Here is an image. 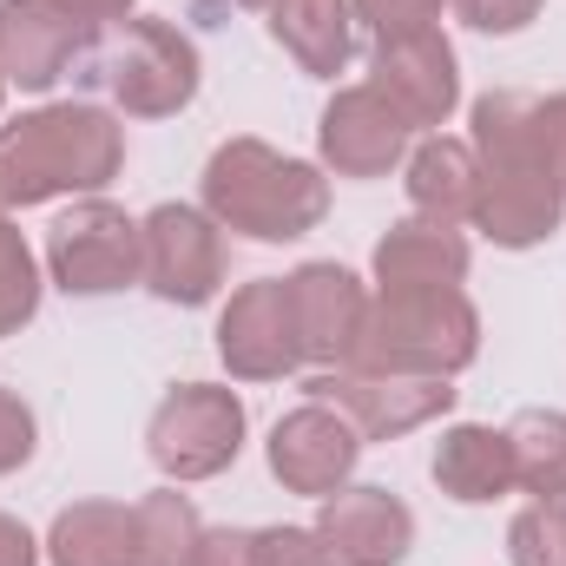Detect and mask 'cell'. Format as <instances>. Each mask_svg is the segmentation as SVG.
Instances as JSON below:
<instances>
[{
	"label": "cell",
	"instance_id": "cell-1",
	"mask_svg": "<svg viewBox=\"0 0 566 566\" xmlns=\"http://www.w3.org/2000/svg\"><path fill=\"white\" fill-rule=\"evenodd\" d=\"M468 145L481 158V191H474V224L501 251H534L560 231L566 191L547 171L541 126H534V93H481L468 113Z\"/></svg>",
	"mask_w": 566,
	"mask_h": 566
},
{
	"label": "cell",
	"instance_id": "cell-2",
	"mask_svg": "<svg viewBox=\"0 0 566 566\" xmlns=\"http://www.w3.org/2000/svg\"><path fill=\"white\" fill-rule=\"evenodd\" d=\"M126 165V126L106 106L53 99L0 126V211L53 205V198H99Z\"/></svg>",
	"mask_w": 566,
	"mask_h": 566
},
{
	"label": "cell",
	"instance_id": "cell-3",
	"mask_svg": "<svg viewBox=\"0 0 566 566\" xmlns=\"http://www.w3.org/2000/svg\"><path fill=\"white\" fill-rule=\"evenodd\" d=\"M198 191H205V211L224 231L251 238V244H296L329 211L323 165L290 158V151H277V145H264V139H224L205 158Z\"/></svg>",
	"mask_w": 566,
	"mask_h": 566
},
{
	"label": "cell",
	"instance_id": "cell-4",
	"mask_svg": "<svg viewBox=\"0 0 566 566\" xmlns=\"http://www.w3.org/2000/svg\"><path fill=\"white\" fill-rule=\"evenodd\" d=\"M80 66L126 119H171L205 86V60H198L191 33H178L171 20H151V13H133V20L93 33Z\"/></svg>",
	"mask_w": 566,
	"mask_h": 566
},
{
	"label": "cell",
	"instance_id": "cell-5",
	"mask_svg": "<svg viewBox=\"0 0 566 566\" xmlns=\"http://www.w3.org/2000/svg\"><path fill=\"white\" fill-rule=\"evenodd\" d=\"M481 356V316L461 290H376L356 369H396V376H461Z\"/></svg>",
	"mask_w": 566,
	"mask_h": 566
},
{
	"label": "cell",
	"instance_id": "cell-6",
	"mask_svg": "<svg viewBox=\"0 0 566 566\" xmlns=\"http://www.w3.org/2000/svg\"><path fill=\"white\" fill-rule=\"evenodd\" d=\"M145 454H151V468L171 488L224 474L244 454V402H238V389H224V382H178L145 422Z\"/></svg>",
	"mask_w": 566,
	"mask_h": 566
},
{
	"label": "cell",
	"instance_id": "cell-7",
	"mask_svg": "<svg viewBox=\"0 0 566 566\" xmlns=\"http://www.w3.org/2000/svg\"><path fill=\"white\" fill-rule=\"evenodd\" d=\"M46 277L66 296H113L145 277L139 218H126L113 198H80L46 224Z\"/></svg>",
	"mask_w": 566,
	"mask_h": 566
},
{
	"label": "cell",
	"instance_id": "cell-8",
	"mask_svg": "<svg viewBox=\"0 0 566 566\" xmlns=\"http://www.w3.org/2000/svg\"><path fill=\"white\" fill-rule=\"evenodd\" d=\"M454 396H461L454 376H396V369H356V363L310 376V402H329L363 441H396L441 422Z\"/></svg>",
	"mask_w": 566,
	"mask_h": 566
},
{
	"label": "cell",
	"instance_id": "cell-9",
	"mask_svg": "<svg viewBox=\"0 0 566 566\" xmlns=\"http://www.w3.org/2000/svg\"><path fill=\"white\" fill-rule=\"evenodd\" d=\"M145 238V290L158 303H178V310H198L224 290V224L205 211V205H151L139 218Z\"/></svg>",
	"mask_w": 566,
	"mask_h": 566
},
{
	"label": "cell",
	"instance_id": "cell-10",
	"mask_svg": "<svg viewBox=\"0 0 566 566\" xmlns=\"http://www.w3.org/2000/svg\"><path fill=\"white\" fill-rule=\"evenodd\" d=\"M316 151H323V171H336V178H389L416 151V126L369 80L336 86V99L316 119Z\"/></svg>",
	"mask_w": 566,
	"mask_h": 566
},
{
	"label": "cell",
	"instance_id": "cell-11",
	"mask_svg": "<svg viewBox=\"0 0 566 566\" xmlns=\"http://www.w3.org/2000/svg\"><path fill=\"white\" fill-rule=\"evenodd\" d=\"M369 86L389 93V106L416 126V133H441L461 106V60L448 46L441 27L422 33H396V40H376L369 53Z\"/></svg>",
	"mask_w": 566,
	"mask_h": 566
},
{
	"label": "cell",
	"instance_id": "cell-12",
	"mask_svg": "<svg viewBox=\"0 0 566 566\" xmlns=\"http://www.w3.org/2000/svg\"><path fill=\"white\" fill-rule=\"evenodd\" d=\"M218 356L238 382H283L303 363L296 323H290V283L251 277L244 290H231V303L218 316Z\"/></svg>",
	"mask_w": 566,
	"mask_h": 566
},
{
	"label": "cell",
	"instance_id": "cell-13",
	"mask_svg": "<svg viewBox=\"0 0 566 566\" xmlns=\"http://www.w3.org/2000/svg\"><path fill=\"white\" fill-rule=\"evenodd\" d=\"M316 534L336 554V566H402L416 554V514L402 494L349 481L336 494H323L316 507Z\"/></svg>",
	"mask_w": 566,
	"mask_h": 566
},
{
	"label": "cell",
	"instance_id": "cell-14",
	"mask_svg": "<svg viewBox=\"0 0 566 566\" xmlns=\"http://www.w3.org/2000/svg\"><path fill=\"white\" fill-rule=\"evenodd\" d=\"M290 323H296V349L310 369H343L356 356L363 316H369V290L343 264H296L290 271Z\"/></svg>",
	"mask_w": 566,
	"mask_h": 566
},
{
	"label": "cell",
	"instance_id": "cell-15",
	"mask_svg": "<svg viewBox=\"0 0 566 566\" xmlns=\"http://www.w3.org/2000/svg\"><path fill=\"white\" fill-rule=\"evenodd\" d=\"M264 454H271V474H277L290 494L323 501V494L349 488V474L363 461V434L343 422L329 402H303V409H290L271 428V448Z\"/></svg>",
	"mask_w": 566,
	"mask_h": 566
},
{
	"label": "cell",
	"instance_id": "cell-16",
	"mask_svg": "<svg viewBox=\"0 0 566 566\" xmlns=\"http://www.w3.org/2000/svg\"><path fill=\"white\" fill-rule=\"evenodd\" d=\"M86 40L93 33L53 0H0V80L20 93H53L80 66Z\"/></svg>",
	"mask_w": 566,
	"mask_h": 566
},
{
	"label": "cell",
	"instance_id": "cell-17",
	"mask_svg": "<svg viewBox=\"0 0 566 566\" xmlns=\"http://www.w3.org/2000/svg\"><path fill=\"white\" fill-rule=\"evenodd\" d=\"M468 264H474L468 238L454 224H441V218H402V224H389L376 238V258H369L376 290H461Z\"/></svg>",
	"mask_w": 566,
	"mask_h": 566
},
{
	"label": "cell",
	"instance_id": "cell-18",
	"mask_svg": "<svg viewBox=\"0 0 566 566\" xmlns=\"http://www.w3.org/2000/svg\"><path fill=\"white\" fill-rule=\"evenodd\" d=\"M434 488L461 507H488L501 494H514V454H507V428L488 422H454L434 441V461H428Z\"/></svg>",
	"mask_w": 566,
	"mask_h": 566
},
{
	"label": "cell",
	"instance_id": "cell-19",
	"mask_svg": "<svg viewBox=\"0 0 566 566\" xmlns=\"http://www.w3.org/2000/svg\"><path fill=\"white\" fill-rule=\"evenodd\" d=\"M271 40L310 73L336 80L356 53V7L349 0H271Z\"/></svg>",
	"mask_w": 566,
	"mask_h": 566
},
{
	"label": "cell",
	"instance_id": "cell-20",
	"mask_svg": "<svg viewBox=\"0 0 566 566\" xmlns=\"http://www.w3.org/2000/svg\"><path fill=\"white\" fill-rule=\"evenodd\" d=\"M402 185H409V205L416 218H441V224H461L474 218V191H481V158L468 139H448V133H428L409 158H402Z\"/></svg>",
	"mask_w": 566,
	"mask_h": 566
},
{
	"label": "cell",
	"instance_id": "cell-21",
	"mask_svg": "<svg viewBox=\"0 0 566 566\" xmlns=\"http://www.w3.org/2000/svg\"><path fill=\"white\" fill-rule=\"evenodd\" d=\"M139 521L119 501H73L46 527V560L53 566H133Z\"/></svg>",
	"mask_w": 566,
	"mask_h": 566
},
{
	"label": "cell",
	"instance_id": "cell-22",
	"mask_svg": "<svg viewBox=\"0 0 566 566\" xmlns=\"http://www.w3.org/2000/svg\"><path fill=\"white\" fill-rule=\"evenodd\" d=\"M507 454H514V488L534 501H566V409H521L507 422Z\"/></svg>",
	"mask_w": 566,
	"mask_h": 566
},
{
	"label": "cell",
	"instance_id": "cell-23",
	"mask_svg": "<svg viewBox=\"0 0 566 566\" xmlns=\"http://www.w3.org/2000/svg\"><path fill=\"white\" fill-rule=\"evenodd\" d=\"M139 521V547H133V566H191L198 560V541H205V521L191 507V494L178 488H158L133 507Z\"/></svg>",
	"mask_w": 566,
	"mask_h": 566
},
{
	"label": "cell",
	"instance_id": "cell-24",
	"mask_svg": "<svg viewBox=\"0 0 566 566\" xmlns=\"http://www.w3.org/2000/svg\"><path fill=\"white\" fill-rule=\"evenodd\" d=\"M33 316H40V258L0 211V336H20Z\"/></svg>",
	"mask_w": 566,
	"mask_h": 566
},
{
	"label": "cell",
	"instance_id": "cell-25",
	"mask_svg": "<svg viewBox=\"0 0 566 566\" xmlns=\"http://www.w3.org/2000/svg\"><path fill=\"white\" fill-rule=\"evenodd\" d=\"M507 560L514 566H566V501H527L507 521Z\"/></svg>",
	"mask_w": 566,
	"mask_h": 566
},
{
	"label": "cell",
	"instance_id": "cell-26",
	"mask_svg": "<svg viewBox=\"0 0 566 566\" xmlns=\"http://www.w3.org/2000/svg\"><path fill=\"white\" fill-rule=\"evenodd\" d=\"M349 7H356V20H369L376 40H396V33H422V27H434L448 0H349Z\"/></svg>",
	"mask_w": 566,
	"mask_h": 566
},
{
	"label": "cell",
	"instance_id": "cell-27",
	"mask_svg": "<svg viewBox=\"0 0 566 566\" xmlns=\"http://www.w3.org/2000/svg\"><path fill=\"white\" fill-rule=\"evenodd\" d=\"M191 566H271L264 527H205L198 560H191Z\"/></svg>",
	"mask_w": 566,
	"mask_h": 566
},
{
	"label": "cell",
	"instance_id": "cell-28",
	"mask_svg": "<svg viewBox=\"0 0 566 566\" xmlns=\"http://www.w3.org/2000/svg\"><path fill=\"white\" fill-rule=\"evenodd\" d=\"M33 448H40L33 409H27L13 389H0V474H20V468L33 461Z\"/></svg>",
	"mask_w": 566,
	"mask_h": 566
},
{
	"label": "cell",
	"instance_id": "cell-29",
	"mask_svg": "<svg viewBox=\"0 0 566 566\" xmlns=\"http://www.w3.org/2000/svg\"><path fill=\"white\" fill-rule=\"evenodd\" d=\"M541 7H547V0H454V13H461L474 33H494V40H507V33H521V27H534V20H541Z\"/></svg>",
	"mask_w": 566,
	"mask_h": 566
},
{
	"label": "cell",
	"instance_id": "cell-30",
	"mask_svg": "<svg viewBox=\"0 0 566 566\" xmlns=\"http://www.w3.org/2000/svg\"><path fill=\"white\" fill-rule=\"evenodd\" d=\"M264 547H271V566H336L316 527H264Z\"/></svg>",
	"mask_w": 566,
	"mask_h": 566
},
{
	"label": "cell",
	"instance_id": "cell-31",
	"mask_svg": "<svg viewBox=\"0 0 566 566\" xmlns=\"http://www.w3.org/2000/svg\"><path fill=\"white\" fill-rule=\"evenodd\" d=\"M534 126H541L547 171L560 178V191H566V93H547V99H534Z\"/></svg>",
	"mask_w": 566,
	"mask_h": 566
},
{
	"label": "cell",
	"instance_id": "cell-32",
	"mask_svg": "<svg viewBox=\"0 0 566 566\" xmlns=\"http://www.w3.org/2000/svg\"><path fill=\"white\" fill-rule=\"evenodd\" d=\"M60 13H73L86 33H106V27H119V20H133V0H53Z\"/></svg>",
	"mask_w": 566,
	"mask_h": 566
},
{
	"label": "cell",
	"instance_id": "cell-33",
	"mask_svg": "<svg viewBox=\"0 0 566 566\" xmlns=\"http://www.w3.org/2000/svg\"><path fill=\"white\" fill-rule=\"evenodd\" d=\"M0 566H40V541L13 514H0Z\"/></svg>",
	"mask_w": 566,
	"mask_h": 566
},
{
	"label": "cell",
	"instance_id": "cell-34",
	"mask_svg": "<svg viewBox=\"0 0 566 566\" xmlns=\"http://www.w3.org/2000/svg\"><path fill=\"white\" fill-rule=\"evenodd\" d=\"M231 7H271V0H231Z\"/></svg>",
	"mask_w": 566,
	"mask_h": 566
},
{
	"label": "cell",
	"instance_id": "cell-35",
	"mask_svg": "<svg viewBox=\"0 0 566 566\" xmlns=\"http://www.w3.org/2000/svg\"><path fill=\"white\" fill-rule=\"evenodd\" d=\"M0 99H7V80H0Z\"/></svg>",
	"mask_w": 566,
	"mask_h": 566
}]
</instances>
